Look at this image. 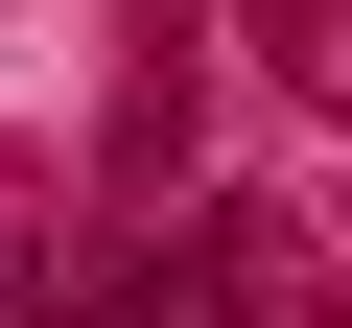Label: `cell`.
<instances>
[{"label":"cell","instance_id":"obj_2","mask_svg":"<svg viewBox=\"0 0 352 328\" xmlns=\"http://www.w3.org/2000/svg\"><path fill=\"white\" fill-rule=\"evenodd\" d=\"M118 328H258V305H235V258H188V281H141Z\"/></svg>","mask_w":352,"mask_h":328},{"label":"cell","instance_id":"obj_1","mask_svg":"<svg viewBox=\"0 0 352 328\" xmlns=\"http://www.w3.org/2000/svg\"><path fill=\"white\" fill-rule=\"evenodd\" d=\"M235 24H258V71H282L305 117H352V0H235Z\"/></svg>","mask_w":352,"mask_h":328}]
</instances>
